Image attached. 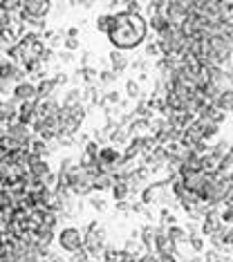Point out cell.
I'll return each mask as SVG.
<instances>
[{"instance_id": "obj_30", "label": "cell", "mask_w": 233, "mask_h": 262, "mask_svg": "<svg viewBox=\"0 0 233 262\" xmlns=\"http://www.w3.org/2000/svg\"><path fill=\"white\" fill-rule=\"evenodd\" d=\"M99 148H101V144H99L96 139H90L86 146H83V155H87V157H99Z\"/></svg>"}, {"instance_id": "obj_31", "label": "cell", "mask_w": 233, "mask_h": 262, "mask_svg": "<svg viewBox=\"0 0 233 262\" xmlns=\"http://www.w3.org/2000/svg\"><path fill=\"white\" fill-rule=\"evenodd\" d=\"M116 79H119V74H116L115 70H106V72H99V83H103V86H110V83H115Z\"/></svg>"}, {"instance_id": "obj_10", "label": "cell", "mask_w": 233, "mask_h": 262, "mask_svg": "<svg viewBox=\"0 0 233 262\" xmlns=\"http://www.w3.org/2000/svg\"><path fill=\"white\" fill-rule=\"evenodd\" d=\"M61 110V103L56 101V96H45V99H36V116L47 119V116L58 115Z\"/></svg>"}, {"instance_id": "obj_29", "label": "cell", "mask_w": 233, "mask_h": 262, "mask_svg": "<svg viewBox=\"0 0 233 262\" xmlns=\"http://www.w3.org/2000/svg\"><path fill=\"white\" fill-rule=\"evenodd\" d=\"M16 87V81L11 79H0V96H11Z\"/></svg>"}, {"instance_id": "obj_33", "label": "cell", "mask_w": 233, "mask_h": 262, "mask_svg": "<svg viewBox=\"0 0 233 262\" xmlns=\"http://www.w3.org/2000/svg\"><path fill=\"white\" fill-rule=\"evenodd\" d=\"M171 224H177V217L171 213V208L164 206L162 208V227H171Z\"/></svg>"}, {"instance_id": "obj_46", "label": "cell", "mask_w": 233, "mask_h": 262, "mask_svg": "<svg viewBox=\"0 0 233 262\" xmlns=\"http://www.w3.org/2000/svg\"><path fill=\"white\" fill-rule=\"evenodd\" d=\"M0 60H2V58H0Z\"/></svg>"}, {"instance_id": "obj_40", "label": "cell", "mask_w": 233, "mask_h": 262, "mask_svg": "<svg viewBox=\"0 0 233 262\" xmlns=\"http://www.w3.org/2000/svg\"><path fill=\"white\" fill-rule=\"evenodd\" d=\"M146 54H148V56H157V54H162V47H159V43H155V45L150 43V45L146 47Z\"/></svg>"}, {"instance_id": "obj_4", "label": "cell", "mask_w": 233, "mask_h": 262, "mask_svg": "<svg viewBox=\"0 0 233 262\" xmlns=\"http://www.w3.org/2000/svg\"><path fill=\"white\" fill-rule=\"evenodd\" d=\"M106 229L103 227H96L92 231H86V237H83V249L90 253L92 258H99L106 249Z\"/></svg>"}, {"instance_id": "obj_18", "label": "cell", "mask_w": 233, "mask_h": 262, "mask_svg": "<svg viewBox=\"0 0 233 262\" xmlns=\"http://www.w3.org/2000/svg\"><path fill=\"white\" fill-rule=\"evenodd\" d=\"M128 130L132 135H148L150 132V119H144V116H135V119L128 123Z\"/></svg>"}, {"instance_id": "obj_9", "label": "cell", "mask_w": 233, "mask_h": 262, "mask_svg": "<svg viewBox=\"0 0 233 262\" xmlns=\"http://www.w3.org/2000/svg\"><path fill=\"white\" fill-rule=\"evenodd\" d=\"M16 115H18V101L14 96L0 99V128H5L7 123L16 121Z\"/></svg>"}, {"instance_id": "obj_39", "label": "cell", "mask_w": 233, "mask_h": 262, "mask_svg": "<svg viewBox=\"0 0 233 262\" xmlns=\"http://www.w3.org/2000/svg\"><path fill=\"white\" fill-rule=\"evenodd\" d=\"M74 7H83V9H90V7H94V0H70Z\"/></svg>"}, {"instance_id": "obj_1", "label": "cell", "mask_w": 233, "mask_h": 262, "mask_svg": "<svg viewBox=\"0 0 233 262\" xmlns=\"http://www.w3.org/2000/svg\"><path fill=\"white\" fill-rule=\"evenodd\" d=\"M148 34V23L137 14V11H119L112 16L110 29H108V38H110L112 47L116 50H135L146 40Z\"/></svg>"}, {"instance_id": "obj_5", "label": "cell", "mask_w": 233, "mask_h": 262, "mask_svg": "<svg viewBox=\"0 0 233 262\" xmlns=\"http://www.w3.org/2000/svg\"><path fill=\"white\" fill-rule=\"evenodd\" d=\"M2 132L9 137H14L16 141H21V144H29V139L34 137V130H31V126H27V123H21V121H11V123H7L5 128H2Z\"/></svg>"}, {"instance_id": "obj_27", "label": "cell", "mask_w": 233, "mask_h": 262, "mask_svg": "<svg viewBox=\"0 0 233 262\" xmlns=\"http://www.w3.org/2000/svg\"><path fill=\"white\" fill-rule=\"evenodd\" d=\"M11 202H14V195H11V191L7 186H0V211H2V208H9Z\"/></svg>"}, {"instance_id": "obj_21", "label": "cell", "mask_w": 233, "mask_h": 262, "mask_svg": "<svg viewBox=\"0 0 233 262\" xmlns=\"http://www.w3.org/2000/svg\"><path fill=\"white\" fill-rule=\"evenodd\" d=\"M112 197H115L116 202L119 200H128V195H130V186H128L126 179H115V184H112Z\"/></svg>"}, {"instance_id": "obj_32", "label": "cell", "mask_w": 233, "mask_h": 262, "mask_svg": "<svg viewBox=\"0 0 233 262\" xmlns=\"http://www.w3.org/2000/svg\"><path fill=\"white\" fill-rule=\"evenodd\" d=\"M110 20H112V16H110V14L99 16V18H96V29L103 31V34H108V29H110Z\"/></svg>"}, {"instance_id": "obj_2", "label": "cell", "mask_w": 233, "mask_h": 262, "mask_svg": "<svg viewBox=\"0 0 233 262\" xmlns=\"http://www.w3.org/2000/svg\"><path fill=\"white\" fill-rule=\"evenodd\" d=\"M94 175L96 171L83 166V164H76L74 173L70 175V191L74 197H87L94 193Z\"/></svg>"}, {"instance_id": "obj_3", "label": "cell", "mask_w": 233, "mask_h": 262, "mask_svg": "<svg viewBox=\"0 0 233 262\" xmlns=\"http://www.w3.org/2000/svg\"><path fill=\"white\" fill-rule=\"evenodd\" d=\"M83 237H86L83 229L63 227L61 231H58V235H56V242H58V247H61L63 251L74 253V251H79V249H83Z\"/></svg>"}, {"instance_id": "obj_35", "label": "cell", "mask_w": 233, "mask_h": 262, "mask_svg": "<svg viewBox=\"0 0 233 262\" xmlns=\"http://www.w3.org/2000/svg\"><path fill=\"white\" fill-rule=\"evenodd\" d=\"M220 220H222V224H233V206H224L220 211Z\"/></svg>"}, {"instance_id": "obj_11", "label": "cell", "mask_w": 233, "mask_h": 262, "mask_svg": "<svg viewBox=\"0 0 233 262\" xmlns=\"http://www.w3.org/2000/svg\"><path fill=\"white\" fill-rule=\"evenodd\" d=\"M14 96L18 103H23V101H34L38 99V90H36V83H31V81H21V83H16L14 87Z\"/></svg>"}, {"instance_id": "obj_36", "label": "cell", "mask_w": 233, "mask_h": 262, "mask_svg": "<svg viewBox=\"0 0 233 262\" xmlns=\"http://www.w3.org/2000/svg\"><path fill=\"white\" fill-rule=\"evenodd\" d=\"M90 206L94 208V211L103 213V211L108 208V202H106V200H101V197H92V200H90Z\"/></svg>"}, {"instance_id": "obj_8", "label": "cell", "mask_w": 233, "mask_h": 262, "mask_svg": "<svg viewBox=\"0 0 233 262\" xmlns=\"http://www.w3.org/2000/svg\"><path fill=\"white\" fill-rule=\"evenodd\" d=\"M25 74H27L25 67L14 63V60H9V58L0 60V79H11L16 83H21V81H25Z\"/></svg>"}, {"instance_id": "obj_23", "label": "cell", "mask_w": 233, "mask_h": 262, "mask_svg": "<svg viewBox=\"0 0 233 262\" xmlns=\"http://www.w3.org/2000/svg\"><path fill=\"white\" fill-rule=\"evenodd\" d=\"M79 103H83V90L74 87V90H70L65 96H63V103H61V106L72 108V106H79Z\"/></svg>"}, {"instance_id": "obj_45", "label": "cell", "mask_w": 233, "mask_h": 262, "mask_svg": "<svg viewBox=\"0 0 233 262\" xmlns=\"http://www.w3.org/2000/svg\"><path fill=\"white\" fill-rule=\"evenodd\" d=\"M211 2H233V0H211Z\"/></svg>"}, {"instance_id": "obj_25", "label": "cell", "mask_w": 233, "mask_h": 262, "mask_svg": "<svg viewBox=\"0 0 233 262\" xmlns=\"http://www.w3.org/2000/svg\"><path fill=\"white\" fill-rule=\"evenodd\" d=\"M126 94H128V99H130V101L142 99V87H139V81H135V79L128 81V83H126Z\"/></svg>"}, {"instance_id": "obj_7", "label": "cell", "mask_w": 233, "mask_h": 262, "mask_svg": "<svg viewBox=\"0 0 233 262\" xmlns=\"http://www.w3.org/2000/svg\"><path fill=\"white\" fill-rule=\"evenodd\" d=\"M50 7H52V0H23L21 14L45 18V16L50 14Z\"/></svg>"}, {"instance_id": "obj_6", "label": "cell", "mask_w": 233, "mask_h": 262, "mask_svg": "<svg viewBox=\"0 0 233 262\" xmlns=\"http://www.w3.org/2000/svg\"><path fill=\"white\" fill-rule=\"evenodd\" d=\"M155 253L157 256H175L177 253V244L168 237L166 227H157V237H155Z\"/></svg>"}, {"instance_id": "obj_14", "label": "cell", "mask_w": 233, "mask_h": 262, "mask_svg": "<svg viewBox=\"0 0 233 262\" xmlns=\"http://www.w3.org/2000/svg\"><path fill=\"white\" fill-rule=\"evenodd\" d=\"M50 164H47V157H31L29 159V166H27V173H29L31 177H38V179H43V177L50 173Z\"/></svg>"}, {"instance_id": "obj_13", "label": "cell", "mask_w": 233, "mask_h": 262, "mask_svg": "<svg viewBox=\"0 0 233 262\" xmlns=\"http://www.w3.org/2000/svg\"><path fill=\"white\" fill-rule=\"evenodd\" d=\"M16 121L27 123V126H31V123H34V121H36V99L18 103V115H16Z\"/></svg>"}, {"instance_id": "obj_38", "label": "cell", "mask_w": 233, "mask_h": 262, "mask_svg": "<svg viewBox=\"0 0 233 262\" xmlns=\"http://www.w3.org/2000/svg\"><path fill=\"white\" fill-rule=\"evenodd\" d=\"M116 211H121V213H130L132 211V202H128V200H119L116 202Z\"/></svg>"}, {"instance_id": "obj_20", "label": "cell", "mask_w": 233, "mask_h": 262, "mask_svg": "<svg viewBox=\"0 0 233 262\" xmlns=\"http://www.w3.org/2000/svg\"><path fill=\"white\" fill-rule=\"evenodd\" d=\"M166 233H168V237H171L175 244H184V242H188V231L186 229H182L179 224H171V227H166Z\"/></svg>"}, {"instance_id": "obj_44", "label": "cell", "mask_w": 233, "mask_h": 262, "mask_svg": "<svg viewBox=\"0 0 233 262\" xmlns=\"http://www.w3.org/2000/svg\"><path fill=\"white\" fill-rule=\"evenodd\" d=\"M67 36H79V29H76V27H72V29H67Z\"/></svg>"}, {"instance_id": "obj_19", "label": "cell", "mask_w": 233, "mask_h": 262, "mask_svg": "<svg viewBox=\"0 0 233 262\" xmlns=\"http://www.w3.org/2000/svg\"><path fill=\"white\" fill-rule=\"evenodd\" d=\"M112 184H115V177L110 175V173H103L99 171L94 175V191L96 193H103V191H110Z\"/></svg>"}, {"instance_id": "obj_12", "label": "cell", "mask_w": 233, "mask_h": 262, "mask_svg": "<svg viewBox=\"0 0 233 262\" xmlns=\"http://www.w3.org/2000/svg\"><path fill=\"white\" fill-rule=\"evenodd\" d=\"M108 141H110L112 146H126L128 141H130V130H128L126 123L116 121L115 126H110V130H108Z\"/></svg>"}, {"instance_id": "obj_17", "label": "cell", "mask_w": 233, "mask_h": 262, "mask_svg": "<svg viewBox=\"0 0 233 262\" xmlns=\"http://www.w3.org/2000/svg\"><path fill=\"white\" fill-rule=\"evenodd\" d=\"M56 87H58V83L54 81V76H52V79H45V76H43V79L36 83V90H38V99H45V96H54Z\"/></svg>"}, {"instance_id": "obj_24", "label": "cell", "mask_w": 233, "mask_h": 262, "mask_svg": "<svg viewBox=\"0 0 233 262\" xmlns=\"http://www.w3.org/2000/svg\"><path fill=\"white\" fill-rule=\"evenodd\" d=\"M150 25H152V29L157 31V34H162L164 29H168V27H171V23H168V18H166L164 14L155 11V14L150 16Z\"/></svg>"}, {"instance_id": "obj_15", "label": "cell", "mask_w": 233, "mask_h": 262, "mask_svg": "<svg viewBox=\"0 0 233 262\" xmlns=\"http://www.w3.org/2000/svg\"><path fill=\"white\" fill-rule=\"evenodd\" d=\"M128 65H130V60H128V56L123 54V50H112L110 52V67L116 72V74H123V72L128 70Z\"/></svg>"}, {"instance_id": "obj_43", "label": "cell", "mask_w": 233, "mask_h": 262, "mask_svg": "<svg viewBox=\"0 0 233 262\" xmlns=\"http://www.w3.org/2000/svg\"><path fill=\"white\" fill-rule=\"evenodd\" d=\"M54 81L58 83V86H63V83H67V81H70V76H67V74H56Z\"/></svg>"}, {"instance_id": "obj_16", "label": "cell", "mask_w": 233, "mask_h": 262, "mask_svg": "<svg viewBox=\"0 0 233 262\" xmlns=\"http://www.w3.org/2000/svg\"><path fill=\"white\" fill-rule=\"evenodd\" d=\"M155 237H157V227H144L139 233V242H142L144 251H155Z\"/></svg>"}, {"instance_id": "obj_42", "label": "cell", "mask_w": 233, "mask_h": 262, "mask_svg": "<svg viewBox=\"0 0 233 262\" xmlns=\"http://www.w3.org/2000/svg\"><path fill=\"white\" fill-rule=\"evenodd\" d=\"M224 244H229V247H233V229H229V231H224Z\"/></svg>"}, {"instance_id": "obj_26", "label": "cell", "mask_w": 233, "mask_h": 262, "mask_svg": "<svg viewBox=\"0 0 233 262\" xmlns=\"http://www.w3.org/2000/svg\"><path fill=\"white\" fill-rule=\"evenodd\" d=\"M79 72H81V79L86 81V83H94V81H99V72L90 65H83Z\"/></svg>"}, {"instance_id": "obj_34", "label": "cell", "mask_w": 233, "mask_h": 262, "mask_svg": "<svg viewBox=\"0 0 233 262\" xmlns=\"http://www.w3.org/2000/svg\"><path fill=\"white\" fill-rule=\"evenodd\" d=\"M63 45H65V50L74 52V50H79V47H81V40L76 38V36H67V38L63 40Z\"/></svg>"}, {"instance_id": "obj_37", "label": "cell", "mask_w": 233, "mask_h": 262, "mask_svg": "<svg viewBox=\"0 0 233 262\" xmlns=\"http://www.w3.org/2000/svg\"><path fill=\"white\" fill-rule=\"evenodd\" d=\"M137 262H159V256L157 253H152V251H144Z\"/></svg>"}, {"instance_id": "obj_41", "label": "cell", "mask_w": 233, "mask_h": 262, "mask_svg": "<svg viewBox=\"0 0 233 262\" xmlns=\"http://www.w3.org/2000/svg\"><path fill=\"white\" fill-rule=\"evenodd\" d=\"M61 60H63V63H72V60H74V54H72L70 50L61 52Z\"/></svg>"}, {"instance_id": "obj_22", "label": "cell", "mask_w": 233, "mask_h": 262, "mask_svg": "<svg viewBox=\"0 0 233 262\" xmlns=\"http://www.w3.org/2000/svg\"><path fill=\"white\" fill-rule=\"evenodd\" d=\"M213 106H218L220 110H233V87L231 90H224V92H220L218 94V99L213 101Z\"/></svg>"}, {"instance_id": "obj_28", "label": "cell", "mask_w": 233, "mask_h": 262, "mask_svg": "<svg viewBox=\"0 0 233 262\" xmlns=\"http://www.w3.org/2000/svg\"><path fill=\"white\" fill-rule=\"evenodd\" d=\"M188 244H191V249L195 253L204 251V240H202V235H198V233H191V235H188Z\"/></svg>"}]
</instances>
